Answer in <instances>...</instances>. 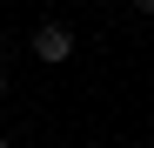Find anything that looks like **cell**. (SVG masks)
Listing matches in <instances>:
<instances>
[{
	"instance_id": "cell-1",
	"label": "cell",
	"mask_w": 154,
	"mask_h": 148,
	"mask_svg": "<svg viewBox=\"0 0 154 148\" xmlns=\"http://www.w3.org/2000/svg\"><path fill=\"white\" fill-rule=\"evenodd\" d=\"M34 54H40L47 67H60V61L74 54V34H67V20H47V27L34 34Z\"/></svg>"
},
{
	"instance_id": "cell-2",
	"label": "cell",
	"mask_w": 154,
	"mask_h": 148,
	"mask_svg": "<svg viewBox=\"0 0 154 148\" xmlns=\"http://www.w3.org/2000/svg\"><path fill=\"white\" fill-rule=\"evenodd\" d=\"M134 14H154V0H134Z\"/></svg>"
},
{
	"instance_id": "cell-3",
	"label": "cell",
	"mask_w": 154,
	"mask_h": 148,
	"mask_svg": "<svg viewBox=\"0 0 154 148\" xmlns=\"http://www.w3.org/2000/svg\"><path fill=\"white\" fill-rule=\"evenodd\" d=\"M0 94H7V67H0Z\"/></svg>"
},
{
	"instance_id": "cell-4",
	"label": "cell",
	"mask_w": 154,
	"mask_h": 148,
	"mask_svg": "<svg viewBox=\"0 0 154 148\" xmlns=\"http://www.w3.org/2000/svg\"><path fill=\"white\" fill-rule=\"evenodd\" d=\"M0 148H7V135H0Z\"/></svg>"
}]
</instances>
